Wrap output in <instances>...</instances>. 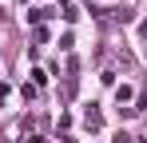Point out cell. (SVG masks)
Masks as SVG:
<instances>
[{
  "label": "cell",
  "mask_w": 147,
  "mask_h": 143,
  "mask_svg": "<svg viewBox=\"0 0 147 143\" xmlns=\"http://www.w3.org/2000/svg\"><path fill=\"white\" fill-rule=\"evenodd\" d=\"M84 123H88L92 131H99V127H103V115H99V111H96V103H92V107L84 111Z\"/></svg>",
  "instance_id": "6da1fadb"
},
{
  "label": "cell",
  "mask_w": 147,
  "mask_h": 143,
  "mask_svg": "<svg viewBox=\"0 0 147 143\" xmlns=\"http://www.w3.org/2000/svg\"><path fill=\"white\" fill-rule=\"evenodd\" d=\"M48 16H52L48 8H32V12H28V20H32V24H40V20H48Z\"/></svg>",
  "instance_id": "7a4b0ae2"
},
{
  "label": "cell",
  "mask_w": 147,
  "mask_h": 143,
  "mask_svg": "<svg viewBox=\"0 0 147 143\" xmlns=\"http://www.w3.org/2000/svg\"><path fill=\"white\" fill-rule=\"evenodd\" d=\"M4 99H8V84H0V107H4Z\"/></svg>",
  "instance_id": "3957f363"
},
{
  "label": "cell",
  "mask_w": 147,
  "mask_h": 143,
  "mask_svg": "<svg viewBox=\"0 0 147 143\" xmlns=\"http://www.w3.org/2000/svg\"><path fill=\"white\" fill-rule=\"evenodd\" d=\"M115 143H131V135H127V131H119V135H115Z\"/></svg>",
  "instance_id": "277c9868"
},
{
  "label": "cell",
  "mask_w": 147,
  "mask_h": 143,
  "mask_svg": "<svg viewBox=\"0 0 147 143\" xmlns=\"http://www.w3.org/2000/svg\"><path fill=\"white\" fill-rule=\"evenodd\" d=\"M139 36H147V20H143V24H139Z\"/></svg>",
  "instance_id": "5b68a950"
},
{
  "label": "cell",
  "mask_w": 147,
  "mask_h": 143,
  "mask_svg": "<svg viewBox=\"0 0 147 143\" xmlns=\"http://www.w3.org/2000/svg\"><path fill=\"white\" fill-rule=\"evenodd\" d=\"M32 143H44V139H32Z\"/></svg>",
  "instance_id": "8992f818"
}]
</instances>
